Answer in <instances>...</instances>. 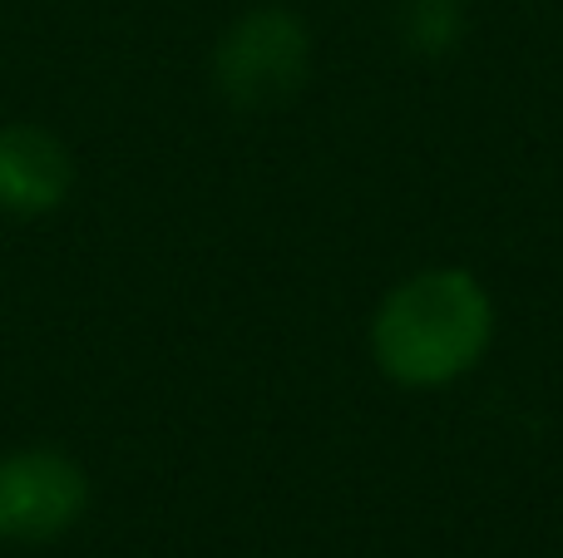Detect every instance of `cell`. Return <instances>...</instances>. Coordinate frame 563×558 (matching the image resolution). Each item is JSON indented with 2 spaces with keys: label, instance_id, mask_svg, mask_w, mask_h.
<instances>
[{
  "label": "cell",
  "instance_id": "277c9868",
  "mask_svg": "<svg viewBox=\"0 0 563 558\" xmlns=\"http://www.w3.org/2000/svg\"><path fill=\"white\" fill-rule=\"evenodd\" d=\"M75 188V158L49 129L5 124L0 129V208L5 213H49Z\"/></svg>",
  "mask_w": 563,
  "mask_h": 558
},
{
  "label": "cell",
  "instance_id": "3957f363",
  "mask_svg": "<svg viewBox=\"0 0 563 558\" xmlns=\"http://www.w3.org/2000/svg\"><path fill=\"white\" fill-rule=\"evenodd\" d=\"M89 480L59 450H20L0 460V539H55L85 514Z\"/></svg>",
  "mask_w": 563,
  "mask_h": 558
},
{
  "label": "cell",
  "instance_id": "5b68a950",
  "mask_svg": "<svg viewBox=\"0 0 563 558\" xmlns=\"http://www.w3.org/2000/svg\"><path fill=\"white\" fill-rule=\"evenodd\" d=\"M465 35L460 0H406V40L426 55H445Z\"/></svg>",
  "mask_w": 563,
  "mask_h": 558
},
{
  "label": "cell",
  "instance_id": "6da1fadb",
  "mask_svg": "<svg viewBox=\"0 0 563 558\" xmlns=\"http://www.w3.org/2000/svg\"><path fill=\"white\" fill-rule=\"evenodd\" d=\"M495 342V302L465 267H430L390 287L371 316V356L406 391H435L485 361Z\"/></svg>",
  "mask_w": 563,
  "mask_h": 558
},
{
  "label": "cell",
  "instance_id": "7a4b0ae2",
  "mask_svg": "<svg viewBox=\"0 0 563 558\" xmlns=\"http://www.w3.org/2000/svg\"><path fill=\"white\" fill-rule=\"evenodd\" d=\"M311 69V35L301 15L282 5H257L218 40L213 49V75L233 104L267 109L291 99L307 85Z\"/></svg>",
  "mask_w": 563,
  "mask_h": 558
}]
</instances>
